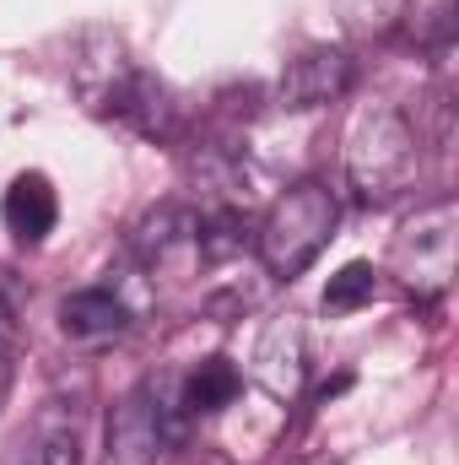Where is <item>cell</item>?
Returning a JSON list of instances; mask_svg holds the SVG:
<instances>
[{"instance_id": "9c48e42d", "label": "cell", "mask_w": 459, "mask_h": 465, "mask_svg": "<svg viewBox=\"0 0 459 465\" xmlns=\"http://www.w3.org/2000/svg\"><path fill=\"white\" fill-rule=\"evenodd\" d=\"M0 223L16 243H44L60 223V195L44 173H16L5 201H0Z\"/></svg>"}, {"instance_id": "5b68a950", "label": "cell", "mask_w": 459, "mask_h": 465, "mask_svg": "<svg viewBox=\"0 0 459 465\" xmlns=\"http://www.w3.org/2000/svg\"><path fill=\"white\" fill-rule=\"evenodd\" d=\"M249 373L276 401H292L303 390V379H308V336H303V320L298 314H276L259 331L254 357H249Z\"/></svg>"}, {"instance_id": "30bf717a", "label": "cell", "mask_w": 459, "mask_h": 465, "mask_svg": "<svg viewBox=\"0 0 459 465\" xmlns=\"http://www.w3.org/2000/svg\"><path fill=\"white\" fill-rule=\"evenodd\" d=\"M173 390H179L184 417L195 422V417H217V411H228L232 401H238V390H243V373L232 368L228 357H206V362H195L190 373H179Z\"/></svg>"}, {"instance_id": "8fae6325", "label": "cell", "mask_w": 459, "mask_h": 465, "mask_svg": "<svg viewBox=\"0 0 459 465\" xmlns=\"http://www.w3.org/2000/svg\"><path fill=\"white\" fill-rule=\"evenodd\" d=\"M254 249V217L243 206H211L200 212V228H195V254L206 265H228L238 254Z\"/></svg>"}, {"instance_id": "3957f363", "label": "cell", "mask_w": 459, "mask_h": 465, "mask_svg": "<svg viewBox=\"0 0 459 465\" xmlns=\"http://www.w3.org/2000/svg\"><path fill=\"white\" fill-rule=\"evenodd\" d=\"M454 228H459V206L449 195H438L433 206H422L395 232L389 265L416 298H444L449 292V282H454Z\"/></svg>"}, {"instance_id": "ba28073f", "label": "cell", "mask_w": 459, "mask_h": 465, "mask_svg": "<svg viewBox=\"0 0 459 465\" xmlns=\"http://www.w3.org/2000/svg\"><path fill=\"white\" fill-rule=\"evenodd\" d=\"M195 228H200V212L168 201V206H157V212H146V217L135 223V232H130V254L141 260V271H162L173 254L195 249Z\"/></svg>"}, {"instance_id": "7c38bea8", "label": "cell", "mask_w": 459, "mask_h": 465, "mask_svg": "<svg viewBox=\"0 0 459 465\" xmlns=\"http://www.w3.org/2000/svg\"><path fill=\"white\" fill-rule=\"evenodd\" d=\"M373 292H378V271L367 260H351V265H341L330 276V287H325V314H351V309L373 303Z\"/></svg>"}, {"instance_id": "5bb4252c", "label": "cell", "mask_w": 459, "mask_h": 465, "mask_svg": "<svg viewBox=\"0 0 459 465\" xmlns=\"http://www.w3.org/2000/svg\"><path fill=\"white\" fill-rule=\"evenodd\" d=\"M405 16V0H341V22L356 38H384Z\"/></svg>"}, {"instance_id": "52a82bcc", "label": "cell", "mask_w": 459, "mask_h": 465, "mask_svg": "<svg viewBox=\"0 0 459 465\" xmlns=\"http://www.w3.org/2000/svg\"><path fill=\"white\" fill-rule=\"evenodd\" d=\"M135 320V303L119 292L114 282H98V287H82L60 303V336L71 347H103L119 341Z\"/></svg>"}, {"instance_id": "8992f818", "label": "cell", "mask_w": 459, "mask_h": 465, "mask_svg": "<svg viewBox=\"0 0 459 465\" xmlns=\"http://www.w3.org/2000/svg\"><path fill=\"white\" fill-rule=\"evenodd\" d=\"M168 433H162V417H157V395L151 384L141 379L114 411H109V433H103V465H151L162 455Z\"/></svg>"}, {"instance_id": "4fadbf2b", "label": "cell", "mask_w": 459, "mask_h": 465, "mask_svg": "<svg viewBox=\"0 0 459 465\" xmlns=\"http://www.w3.org/2000/svg\"><path fill=\"white\" fill-rule=\"evenodd\" d=\"M16 465H82V439L71 422H49L38 428L33 444H22V460Z\"/></svg>"}, {"instance_id": "7a4b0ae2", "label": "cell", "mask_w": 459, "mask_h": 465, "mask_svg": "<svg viewBox=\"0 0 459 465\" xmlns=\"http://www.w3.org/2000/svg\"><path fill=\"white\" fill-rule=\"evenodd\" d=\"M336 223H341V201L330 184L319 179H303L292 190H281L270 201V212L254 223V249H259V265L276 276V282H292L303 276L325 243L336 238Z\"/></svg>"}, {"instance_id": "6da1fadb", "label": "cell", "mask_w": 459, "mask_h": 465, "mask_svg": "<svg viewBox=\"0 0 459 465\" xmlns=\"http://www.w3.org/2000/svg\"><path fill=\"white\" fill-rule=\"evenodd\" d=\"M422 173V130L395 104H373L346 130V179L367 206L405 195Z\"/></svg>"}, {"instance_id": "9a60e30c", "label": "cell", "mask_w": 459, "mask_h": 465, "mask_svg": "<svg viewBox=\"0 0 459 465\" xmlns=\"http://www.w3.org/2000/svg\"><path fill=\"white\" fill-rule=\"evenodd\" d=\"M16 341H22V325H16V303L0 292V390H5V379H11V368H16Z\"/></svg>"}, {"instance_id": "277c9868", "label": "cell", "mask_w": 459, "mask_h": 465, "mask_svg": "<svg viewBox=\"0 0 459 465\" xmlns=\"http://www.w3.org/2000/svg\"><path fill=\"white\" fill-rule=\"evenodd\" d=\"M356 87V60L346 49H303L298 60H287L281 82H276V104L281 109H325Z\"/></svg>"}]
</instances>
